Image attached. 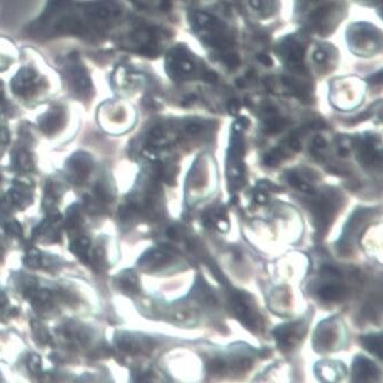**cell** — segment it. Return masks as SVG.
Returning a JSON list of instances; mask_svg holds the SVG:
<instances>
[{"instance_id":"obj_1","label":"cell","mask_w":383,"mask_h":383,"mask_svg":"<svg viewBox=\"0 0 383 383\" xmlns=\"http://www.w3.org/2000/svg\"><path fill=\"white\" fill-rule=\"evenodd\" d=\"M193 24L195 29L201 32V38L204 43L218 49L221 55L229 52L227 49L231 46V37L227 33L226 28L219 21L206 13H195Z\"/></svg>"},{"instance_id":"obj_2","label":"cell","mask_w":383,"mask_h":383,"mask_svg":"<svg viewBox=\"0 0 383 383\" xmlns=\"http://www.w3.org/2000/svg\"><path fill=\"white\" fill-rule=\"evenodd\" d=\"M169 72L176 78L189 75L194 71V64L186 54L185 49L176 48L169 55Z\"/></svg>"},{"instance_id":"obj_3","label":"cell","mask_w":383,"mask_h":383,"mask_svg":"<svg viewBox=\"0 0 383 383\" xmlns=\"http://www.w3.org/2000/svg\"><path fill=\"white\" fill-rule=\"evenodd\" d=\"M335 209V204L329 198H322L316 201L314 204V215L318 229L322 231L327 229Z\"/></svg>"},{"instance_id":"obj_4","label":"cell","mask_w":383,"mask_h":383,"mask_svg":"<svg viewBox=\"0 0 383 383\" xmlns=\"http://www.w3.org/2000/svg\"><path fill=\"white\" fill-rule=\"evenodd\" d=\"M69 164L72 174L75 176V182L80 184L88 176L93 167V161L85 153H78L70 159Z\"/></svg>"},{"instance_id":"obj_5","label":"cell","mask_w":383,"mask_h":383,"mask_svg":"<svg viewBox=\"0 0 383 383\" xmlns=\"http://www.w3.org/2000/svg\"><path fill=\"white\" fill-rule=\"evenodd\" d=\"M234 308L235 314L238 316V320L249 329H256L258 326V320L256 318L255 313L252 312L251 308H250L249 305L246 303L243 298L240 297V295H236L234 298Z\"/></svg>"},{"instance_id":"obj_6","label":"cell","mask_w":383,"mask_h":383,"mask_svg":"<svg viewBox=\"0 0 383 383\" xmlns=\"http://www.w3.org/2000/svg\"><path fill=\"white\" fill-rule=\"evenodd\" d=\"M377 367L371 360L364 357H357L354 364V377L356 381L375 380Z\"/></svg>"},{"instance_id":"obj_7","label":"cell","mask_w":383,"mask_h":383,"mask_svg":"<svg viewBox=\"0 0 383 383\" xmlns=\"http://www.w3.org/2000/svg\"><path fill=\"white\" fill-rule=\"evenodd\" d=\"M275 337L278 341L280 348L290 349L295 345V340L298 337V331L295 324H286L280 326L274 331Z\"/></svg>"},{"instance_id":"obj_8","label":"cell","mask_w":383,"mask_h":383,"mask_svg":"<svg viewBox=\"0 0 383 383\" xmlns=\"http://www.w3.org/2000/svg\"><path fill=\"white\" fill-rule=\"evenodd\" d=\"M172 259V256L167 251H162V250H153L149 251L147 255L144 256L140 259V265H145L149 267H157L162 266L164 263H168Z\"/></svg>"},{"instance_id":"obj_9","label":"cell","mask_w":383,"mask_h":383,"mask_svg":"<svg viewBox=\"0 0 383 383\" xmlns=\"http://www.w3.org/2000/svg\"><path fill=\"white\" fill-rule=\"evenodd\" d=\"M263 122H265L263 123V130L267 134H278L289 125V121L283 119V117H278V115L263 119Z\"/></svg>"},{"instance_id":"obj_10","label":"cell","mask_w":383,"mask_h":383,"mask_svg":"<svg viewBox=\"0 0 383 383\" xmlns=\"http://www.w3.org/2000/svg\"><path fill=\"white\" fill-rule=\"evenodd\" d=\"M346 293V290L342 285L337 284H329L320 290V295L322 299L326 301H337Z\"/></svg>"},{"instance_id":"obj_11","label":"cell","mask_w":383,"mask_h":383,"mask_svg":"<svg viewBox=\"0 0 383 383\" xmlns=\"http://www.w3.org/2000/svg\"><path fill=\"white\" fill-rule=\"evenodd\" d=\"M362 343L364 348L367 349L369 352L382 358V337L380 335H366L362 337Z\"/></svg>"},{"instance_id":"obj_12","label":"cell","mask_w":383,"mask_h":383,"mask_svg":"<svg viewBox=\"0 0 383 383\" xmlns=\"http://www.w3.org/2000/svg\"><path fill=\"white\" fill-rule=\"evenodd\" d=\"M89 248H90V241L87 238H79L71 244L70 249L80 261L88 263Z\"/></svg>"},{"instance_id":"obj_13","label":"cell","mask_w":383,"mask_h":383,"mask_svg":"<svg viewBox=\"0 0 383 383\" xmlns=\"http://www.w3.org/2000/svg\"><path fill=\"white\" fill-rule=\"evenodd\" d=\"M121 289L129 295H135L137 293L138 290V280L137 278L132 274V272L127 273V274L122 275L119 282Z\"/></svg>"},{"instance_id":"obj_14","label":"cell","mask_w":383,"mask_h":383,"mask_svg":"<svg viewBox=\"0 0 383 383\" xmlns=\"http://www.w3.org/2000/svg\"><path fill=\"white\" fill-rule=\"evenodd\" d=\"M31 326L32 331H33V335H35L38 342L41 343V345H48V343H51L52 339H51V335H49L46 326L35 320H31Z\"/></svg>"},{"instance_id":"obj_15","label":"cell","mask_w":383,"mask_h":383,"mask_svg":"<svg viewBox=\"0 0 383 383\" xmlns=\"http://www.w3.org/2000/svg\"><path fill=\"white\" fill-rule=\"evenodd\" d=\"M288 182H289L292 186H295V189L306 192V193H314V189H313L312 186L309 185L308 183H305L297 172H290V174H288Z\"/></svg>"},{"instance_id":"obj_16","label":"cell","mask_w":383,"mask_h":383,"mask_svg":"<svg viewBox=\"0 0 383 383\" xmlns=\"http://www.w3.org/2000/svg\"><path fill=\"white\" fill-rule=\"evenodd\" d=\"M24 263L29 268H39L41 263H43V257H41V252L35 249L30 250L29 253L24 258Z\"/></svg>"},{"instance_id":"obj_17","label":"cell","mask_w":383,"mask_h":383,"mask_svg":"<svg viewBox=\"0 0 383 383\" xmlns=\"http://www.w3.org/2000/svg\"><path fill=\"white\" fill-rule=\"evenodd\" d=\"M284 159V152L280 149H275L269 152L263 157V162L268 167L278 166V163Z\"/></svg>"},{"instance_id":"obj_18","label":"cell","mask_w":383,"mask_h":383,"mask_svg":"<svg viewBox=\"0 0 383 383\" xmlns=\"http://www.w3.org/2000/svg\"><path fill=\"white\" fill-rule=\"evenodd\" d=\"M208 371L211 374H221L226 371V364L224 363L223 360L219 358H214V360L208 364Z\"/></svg>"},{"instance_id":"obj_19","label":"cell","mask_w":383,"mask_h":383,"mask_svg":"<svg viewBox=\"0 0 383 383\" xmlns=\"http://www.w3.org/2000/svg\"><path fill=\"white\" fill-rule=\"evenodd\" d=\"M28 369L32 374L39 375L41 373V360L37 355H31L28 358Z\"/></svg>"},{"instance_id":"obj_20","label":"cell","mask_w":383,"mask_h":383,"mask_svg":"<svg viewBox=\"0 0 383 383\" xmlns=\"http://www.w3.org/2000/svg\"><path fill=\"white\" fill-rule=\"evenodd\" d=\"M19 168L23 172H29L31 170L32 164L31 157L26 152H21L20 154L18 157Z\"/></svg>"},{"instance_id":"obj_21","label":"cell","mask_w":383,"mask_h":383,"mask_svg":"<svg viewBox=\"0 0 383 383\" xmlns=\"http://www.w3.org/2000/svg\"><path fill=\"white\" fill-rule=\"evenodd\" d=\"M4 229L6 231L7 234L12 235V236H20V235H22V226L16 221H7L4 225Z\"/></svg>"},{"instance_id":"obj_22","label":"cell","mask_w":383,"mask_h":383,"mask_svg":"<svg viewBox=\"0 0 383 383\" xmlns=\"http://www.w3.org/2000/svg\"><path fill=\"white\" fill-rule=\"evenodd\" d=\"M80 225V216L77 210H71L66 218V227L68 229H75Z\"/></svg>"},{"instance_id":"obj_23","label":"cell","mask_w":383,"mask_h":383,"mask_svg":"<svg viewBox=\"0 0 383 383\" xmlns=\"http://www.w3.org/2000/svg\"><path fill=\"white\" fill-rule=\"evenodd\" d=\"M223 61L231 69H235V68H238L240 65V58H238V55L235 54V53H225V54H223Z\"/></svg>"},{"instance_id":"obj_24","label":"cell","mask_w":383,"mask_h":383,"mask_svg":"<svg viewBox=\"0 0 383 383\" xmlns=\"http://www.w3.org/2000/svg\"><path fill=\"white\" fill-rule=\"evenodd\" d=\"M95 193H96V196H98V199L100 202H110V201L112 200L111 193H110L102 184L96 185V187H95Z\"/></svg>"},{"instance_id":"obj_25","label":"cell","mask_w":383,"mask_h":383,"mask_svg":"<svg viewBox=\"0 0 383 383\" xmlns=\"http://www.w3.org/2000/svg\"><path fill=\"white\" fill-rule=\"evenodd\" d=\"M85 204H86V209L92 214H100L102 211V208H100L98 201L93 200L88 195L85 196Z\"/></svg>"},{"instance_id":"obj_26","label":"cell","mask_w":383,"mask_h":383,"mask_svg":"<svg viewBox=\"0 0 383 383\" xmlns=\"http://www.w3.org/2000/svg\"><path fill=\"white\" fill-rule=\"evenodd\" d=\"M204 127L201 126L199 122H189L186 125L185 130L186 132H189L191 135H198L202 132Z\"/></svg>"},{"instance_id":"obj_27","label":"cell","mask_w":383,"mask_h":383,"mask_svg":"<svg viewBox=\"0 0 383 383\" xmlns=\"http://www.w3.org/2000/svg\"><path fill=\"white\" fill-rule=\"evenodd\" d=\"M289 146L295 152H299L301 149V142L297 136H293L291 140H289Z\"/></svg>"},{"instance_id":"obj_28","label":"cell","mask_w":383,"mask_h":383,"mask_svg":"<svg viewBox=\"0 0 383 383\" xmlns=\"http://www.w3.org/2000/svg\"><path fill=\"white\" fill-rule=\"evenodd\" d=\"M238 109H240V102L238 100H229V111L235 115L238 113Z\"/></svg>"},{"instance_id":"obj_29","label":"cell","mask_w":383,"mask_h":383,"mask_svg":"<svg viewBox=\"0 0 383 383\" xmlns=\"http://www.w3.org/2000/svg\"><path fill=\"white\" fill-rule=\"evenodd\" d=\"M313 145H314V147H316V149H324L326 146V140H324L323 137H320V136H318V137H315L314 140H313Z\"/></svg>"},{"instance_id":"obj_30","label":"cell","mask_w":383,"mask_h":383,"mask_svg":"<svg viewBox=\"0 0 383 383\" xmlns=\"http://www.w3.org/2000/svg\"><path fill=\"white\" fill-rule=\"evenodd\" d=\"M258 60H259V62H261L263 65L271 66L273 64V60L269 58L268 55L259 54L258 55Z\"/></svg>"},{"instance_id":"obj_31","label":"cell","mask_w":383,"mask_h":383,"mask_svg":"<svg viewBox=\"0 0 383 383\" xmlns=\"http://www.w3.org/2000/svg\"><path fill=\"white\" fill-rule=\"evenodd\" d=\"M314 60L318 62V63H322V62L326 60V53L323 52V51H318L314 54Z\"/></svg>"},{"instance_id":"obj_32","label":"cell","mask_w":383,"mask_h":383,"mask_svg":"<svg viewBox=\"0 0 383 383\" xmlns=\"http://www.w3.org/2000/svg\"><path fill=\"white\" fill-rule=\"evenodd\" d=\"M267 199L268 198H267L266 193L263 191L259 192V193H258L257 194V196H256V200H257L258 204H266Z\"/></svg>"},{"instance_id":"obj_33","label":"cell","mask_w":383,"mask_h":383,"mask_svg":"<svg viewBox=\"0 0 383 383\" xmlns=\"http://www.w3.org/2000/svg\"><path fill=\"white\" fill-rule=\"evenodd\" d=\"M204 79L209 83H216L218 80V77L215 72H206L204 73Z\"/></svg>"},{"instance_id":"obj_34","label":"cell","mask_w":383,"mask_h":383,"mask_svg":"<svg viewBox=\"0 0 383 383\" xmlns=\"http://www.w3.org/2000/svg\"><path fill=\"white\" fill-rule=\"evenodd\" d=\"M369 83H373V85H375V83H382V73L379 72V73H377V75L369 78Z\"/></svg>"},{"instance_id":"obj_35","label":"cell","mask_w":383,"mask_h":383,"mask_svg":"<svg viewBox=\"0 0 383 383\" xmlns=\"http://www.w3.org/2000/svg\"><path fill=\"white\" fill-rule=\"evenodd\" d=\"M7 305V297L5 293L0 292V309H3L4 307Z\"/></svg>"},{"instance_id":"obj_36","label":"cell","mask_w":383,"mask_h":383,"mask_svg":"<svg viewBox=\"0 0 383 383\" xmlns=\"http://www.w3.org/2000/svg\"><path fill=\"white\" fill-rule=\"evenodd\" d=\"M339 154H340L341 157H347V155L349 154V149H347V147H345V146H342V147H340V149H339Z\"/></svg>"},{"instance_id":"obj_37","label":"cell","mask_w":383,"mask_h":383,"mask_svg":"<svg viewBox=\"0 0 383 383\" xmlns=\"http://www.w3.org/2000/svg\"><path fill=\"white\" fill-rule=\"evenodd\" d=\"M236 85H238V87H246V83H244L243 79H238V81H236Z\"/></svg>"},{"instance_id":"obj_38","label":"cell","mask_w":383,"mask_h":383,"mask_svg":"<svg viewBox=\"0 0 383 383\" xmlns=\"http://www.w3.org/2000/svg\"><path fill=\"white\" fill-rule=\"evenodd\" d=\"M0 180H1V176H0Z\"/></svg>"}]
</instances>
